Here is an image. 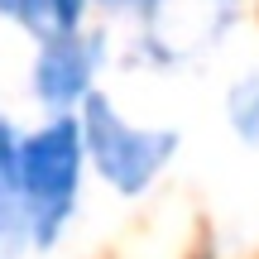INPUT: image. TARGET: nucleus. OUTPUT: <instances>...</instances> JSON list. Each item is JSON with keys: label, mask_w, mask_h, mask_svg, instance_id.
I'll return each instance as SVG.
<instances>
[{"label": "nucleus", "mask_w": 259, "mask_h": 259, "mask_svg": "<svg viewBox=\"0 0 259 259\" xmlns=\"http://www.w3.org/2000/svg\"><path fill=\"white\" fill-rule=\"evenodd\" d=\"M19 221H24V206H19V144L10 135V125L0 120V235H15Z\"/></svg>", "instance_id": "obj_5"}, {"label": "nucleus", "mask_w": 259, "mask_h": 259, "mask_svg": "<svg viewBox=\"0 0 259 259\" xmlns=\"http://www.w3.org/2000/svg\"><path fill=\"white\" fill-rule=\"evenodd\" d=\"M77 178H82V130L77 120H53L19 144V206L38 245H53L72 216Z\"/></svg>", "instance_id": "obj_1"}, {"label": "nucleus", "mask_w": 259, "mask_h": 259, "mask_svg": "<svg viewBox=\"0 0 259 259\" xmlns=\"http://www.w3.org/2000/svg\"><path fill=\"white\" fill-rule=\"evenodd\" d=\"M87 96V111L77 130L87 139V154L92 163L101 168V178L120 192H144L149 178L173 158L178 149V135L173 130H135L115 115V106L106 101L101 92H82Z\"/></svg>", "instance_id": "obj_2"}, {"label": "nucleus", "mask_w": 259, "mask_h": 259, "mask_svg": "<svg viewBox=\"0 0 259 259\" xmlns=\"http://www.w3.org/2000/svg\"><path fill=\"white\" fill-rule=\"evenodd\" d=\"M115 5H154V0H115Z\"/></svg>", "instance_id": "obj_6"}, {"label": "nucleus", "mask_w": 259, "mask_h": 259, "mask_svg": "<svg viewBox=\"0 0 259 259\" xmlns=\"http://www.w3.org/2000/svg\"><path fill=\"white\" fill-rule=\"evenodd\" d=\"M82 10H87V0H0V15L15 19V24H24L38 44L77 29Z\"/></svg>", "instance_id": "obj_4"}, {"label": "nucleus", "mask_w": 259, "mask_h": 259, "mask_svg": "<svg viewBox=\"0 0 259 259\" xmlns=\"http://www.w3.org/2000/svg\"><path fill=\"white\" fill-rule=\"evenodd\" d=\"M101 63V38H82L77 29L58 38H44V53H38V67H34V92L38 101L48 106H67L92 87V72Z\"/></svg>", "instance_id": "obj_3"}]
</instances>
